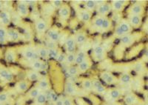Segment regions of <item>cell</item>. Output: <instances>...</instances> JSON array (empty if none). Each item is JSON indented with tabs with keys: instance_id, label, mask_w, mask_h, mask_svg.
I'll list each match as a JSON object with an SVG mask.
<instances>
[{
	"instance_id": "6da1fadb",
	"label": "cell",
	"mask_w": 148,
	"mask_h": 105,
	"mask_svg": "<svg viewBox=\"0 0 148 105\" xmlns=\"http://www.w3.org/2000/svg\"><path fill=\"white\" fill-rule=\"evenodd\" d=\"M133 31V27L129 24L127 19H122L118 24L116 25L114 35L116 38L121 39L123 36L132 33Z\"/></svg>"
},
{
	"instance_id": "7a4b0ae2",
	"label": "cell",
	"mask_w": 148,
	"mask_h": 105,
	"mask_svg": "<svg viewBox=\"0 0 148 105\" xmlns=\"http://www.w3.org/2000/svg\"><path fill=\"white\" fill-rule=\"evenodd\" d=\"M18 52L21 54L24 59L26 61H34V60L40 59L39 55L36 50V48H33L32 46H25L22 47L18 50Z\"/></svg>"
},
{
	"instance_id": "3957f363",
	"label": "cell",
	"mask_w": 148,
	"mask_h": 105,
	"mask_svg": "<svg viewBox=\"0 0 148 105\" xmlns=\"http://www.w3.org/2000/svg\"><path fill=\"white\" fill-rule=\"evenodd\" d=\"M14 79V73L10 70L0 63V81L3 84L11 83Z\"/></svg>"
},
{
	"instance_id": "277c9868",
	"label": "cell",
	"mask_w": 148,
	"mask_h": 105,
	"mask_svg": "<svg viewBox=\"0 0 148 105\" xmlns=\"http://www.w3.org/2000/svg\"><path fill=\"white\" fill-rule=\"evenodd\" d=\"M145 13V4L141 2H136L133 4H130L127 10V14H133V15L143 16Z\"/></svg>"
},
{
	"instance_id": "5b68a950",
	"label": "cell",
	"mask_w": 148,
	"mask_h": 105,
	"mask_svg": "<svg viewBox=\"0 0 148 105\" xmlns=\"http://www.w3.org/2000/svg\"><path fill=\"white\" fill-rule=\"evenodd\" d=\"M24 36L15 27H8L7 39L8 42H18L22 40Z\"/></svg>"
},
{
	"instance_id": "8992f818",
	"label": "cell",
	"mask_w": 148,
	"mask_h": 105,
	"mask_svg": "<svg viewBox=\"0 0 148 105\" xmlns=\"http://www.w3.org/2000/svg\"><path fill=\"white\" fill-rule=\"evenodd\" d=\"M16 14L21 18H27L30 16V6L25 1H18L16 2Z\"/></svg>"
},
{
	"instance_id": "52a82bcc",
	"label": "cell",
	"mask_w": 148,
	"mask_h": 105,
	"mask_svg": "<svg viewBox=\"0 0 148 105\" xmlns=\"http://www.w3.org/2000/svg\"><path fill=\"white\" fill-rule=\"evenodd\" d=\"M121 96H122V91L118 88L110 89L104 94V98L110 104H111V102H115L119 100Z\"/></svg>"
},
{
	"instance_id": "ba28073f",
	"label": "cell",
	"mask_w": 148,
	"mask_h": 105,
	"mask_svg": "<svg viewBox=\"0 0 148 105\" xmlns=\"http://www.w3.org/2000/svg\"><path fill=\"white\" fill-rule=\"evenodd\" d=\"M107 56L106 48L103 45H96L92 49V59L96 61H99L104 59Z\"/></svg>"
},
{
	"instance_id": "9c48e42d",
	"label": "cell",
	"mask_w": 148,
	"mask_h": 105,
	"mask_svg": "<svg viewBox=\"0 0 148 105\" xmlns=\"http://www.w3.org/2000/svg\"><path fill=\"white\" fill-rule=\"evenodd\" d=\"M18 51L14 48H8L4 53V59L7 63H16L18 59Z\"/></svg>"
},
{
	"instance_id": "30bf717a",
	"label": "cell",
	"mask_w": 148,
	"mask_h": 105,
	"mask_svg": "<svg viewBox=\"0 0 148 105\" xmlns=\"http://www.w3.org/2000/svg\"><path fill=\"white\" fill-rule=\"evenodd\" d=\"M127 20L128 21L133 29H138L140 28L143 25V16L128 14Z\"/></svg>"
},
{
	"instance_id": "8fae6325",
	"label": "cell",
	"mask_w": 148,
	"mask_h": 105,
	"mask_svg": "<svg viewBox=\"0 0 148 105\" xmlns=\"http://www.w3.org/2000/svg\"><path fill=\"white\" fill-rule=\"evenodd\" d=\"M130 2L127 0H114L111 1L110 6L115 13H121L129 5Z\"/></svg>"
},
{
	"instance_id": "7c38bea8",
	"label": "cell",
	"mask_w": 148,
	"mask_h": 105,
	"mask_svg": "<svg viewBox=\"0 0 148 105\" xmlns=\"http://www.w3.org/2000/svg\"><path fill=\"white\" fill-rule=\"evenodd\" d=\"M101 81L108 85H114L118 83V78L110 72L103 71L100 73Z\"/></svg>"
},
{
	"instance_id": "4fadbf2b",
	"label": "cell",
	"mask_w": 148,
	"mask_h": 105,
	"mask_svg": "<svg viewBox=\"0 0 148 105\" xmlns=\"http://www.w3.org/2000/svg\"><path fill=\"white\" fill-rule=\"evenodd\" d=\"M138 39V36L137 35V33H130L128 35L123 36L120 39V43H121V45L122 47H125V48H128V47H130V46L133 45L137 41V39Z\"/></svg>"
},
{
	"instance_id": "5bb4252c",
	"label": "cell",
	"mask_w": 148,
	"mask_h": 105,
	"mask_svg": "<svg viewBox=\"0 0 148 105\" xmlns=\"http://www.w3.org/2000/svg\"><path fill=\"white\" fill-rule=\"evenodd\" d=\"M13 16L10 10L4 9L0 12V25L2 27H8L12 22Z\"/></svg>"
},
{
	"instance_id": "9a60e30c",
	"label": "cell",
	"mask_w": 148,
	"mask_h": 105,
	"mask_svg": "<svg viewBox=\"0 0 148 105\" xmlns=\"http://www.w3.org/2000/svg\"><path fill=\"white\" fill-rule=\"evenodd\" d=\"M30 81L27 80H20L18 81L15 84L14 86V90L18 94H22V93H25L29 90L30 87Z\"/></svg>"
},
{
	"instance_id": "2e32d148",
	"label": "cell",
	"mask_w": 148,
	"mask_h": 105,
	"mask_svg": "<svg viewBox=\"0 0 148 105\" xmlns=\"http://www.w3.org/2000/svg\"><path fill=\"white\" fill-rule=\"evenodd\" d=\"M64 48L67 54L75 52L76 48V41H75L74 35H72V36H70L67 37V40L65 41V42L64 44Z\"/></svg>"
},
{
	"instance_id": "e0dca14e",
	"label": "cell",
	"mask_w": 148,
	"mask_h": 105,
	"mask_svg": "<svg viewBox=\"0 0 148 105\" xmlns=\"http://www.w3.org/2000/svg\"><path fill=\"white\" fill-rule=\"evenodd\" d=\"M123 101L125 105H138L141 100L135 93H128L124 96Z\"/></svg>"
},
{
	"instance_id": "ac0fdd59",
	"label": "cell",
	"mask_w": 148,
	"mask_h": 105,
	"mask_svg": "<svg viewBox=\"0 0 148 105\" xmlns=\"http://www.w3.org/2000/svg\"><path fill=\"white\" fill-rule=\"evenodd\" d=\"M133 70L138 76H143L147 73L146 63L142 59L135 61L133 65Z\"/></svg>"
},
{
	"instance_id": "d6986e66",
	"label": "cell",
	"mask_w": 148,
	"mask_h": 105,
	"mask_svg": "<svg viewBox=\"0 0 148 105\" xmlns=\"http://www.w3.org/2000/svg\"><path fill=\"white\" fill-rule=\"evenodd\" d=\"M60 36L61 33L57 27H53L48 29L47 32V41H50V42H52L54 43H57L59 41Z\"/></svg>"
},
{
	"instance_id": "ffe728a7",
	"label": "cell",
	"mask_w": 148,
	"mask_h": 105,
	"mask_svg": "<svg viewBox=\"0 0 148 105\" xmlns=\"http://www.w3.org/2000/svg\"><path fill=\"white\" fill-rule=\"evenodd\" d=\"M92 92L99 95H104L106 93L107 89L101 81L98 79L92 80Z\"/></svg>"
},
{
	"instance_id": "44dd1931",
	"label": "cell",
	"mask_w": 148,
	"mask_h": 105,
	"mask_svg": "<svg viewBox=\"0 0 148 105\" xmlns=\"http://www.w3.org/2000/svg\"><path fill=\"white\" fill-rule=\"evenodd\" d=\"M111 10L112 9H111L110 4L108 3V2L99 6H97L96 9L98 16H108V14L111 12Z\"/></svg>"
},
{
	"instance_id": "7402d4cb",
	"label": "cell",
	"mask_w": 148,
	"mask_h": 105,
	"mask_svg": "<svg viewBox=\"0 0 148 105\" xmlns=\"http://www.w3.org/2000/svg\"><path fill=\"white\" fill-rule=\"evenodd\" d=\"M76 15L79 20L83 22H88L91 19L92 13L89 12L84 8H79L76 10Z\"/></svg>"
},
{
	"instance_id": "603a6c76",
	"label": "cell",
	"mask_w": 148,
	"mask_h": 105,
	"mask_svg": "<svg viewBox=\"0 0 148 105\" xmlns=\"http://www.w3.org/2000/svg\"><path fill=\"white\" fill-rule=\"evenodd\" d=\"M133 77L130 73H124V74L121 75L119 78H118V83H119V85L124 87H130L132 82H133Z\"/></svg>"
},
{
	"instance_id": "cb8c5ba5",
	"label": "cell",
	"mask_w": 148,
	"mask_h": 105,
	"mask_svg": "<svg viewBox=\"0 0 148 105\" xmlns=\"http://www.w3.org/2000/svg\"><path fill=\"white\" fill-rule=\"evenodd\" d=\"M35 28L38 33H45L48 31V23L44 19H39L35 22Z\"/></svg>"
},
{
	"instance_id": "d4e9b609",
	"label": "cell",
	"mask_w": 148,
	"mask_h": 105,
	"mask_svg": "<svg viewBox=\"0 0 148 105\" xmlns=\"http://www.w3.org/2000/svg\"><path fill=\"white\" fill-rule=\"evenodd\" d=\"M28 63V68H30V70H35V71H41L45 68V63L44 61H42L41 59L34 60V61H27Z\"/></svg>"
},
{
	"instance_id": "484cf974",
	"label": "cell",
	"mask_w": 148,
	"mask_h": 105,
	"mask_svg": "<svg viewBox=\"0 0 148 105\" xmlns=\"http://www.w3.org/2000/svg\"><path fill=\"white\" fill-rule=\"evenodd\" d=\"M26 77L27 81L31 82V81H39L42 78V76L39 72L29 69L26 70Z\"/></svg>"
},
{
	"instance_id": "4316f807",
	"label": "cell",
	"mask_w": 148,
	"mask_h": 105,
	"mask_svg": "<svg viewBox=\"0 0 148 105\" xmlns=\"http://www.w3.org/2000/svg\"><path fill=\"white\" fill-rule=\"evenodd\" d=\"M71 16V8L67 5L64 4L59 10V16L61 20L66 21L70 18Z\"/></svg>"
},
{
	"instance_id": "83f0119b",
	"label": "cell",
	"mask_w": 148,
	"mask_h": 105,
	"mask_svg": "<svg viewBox=\"0 0 148 105\" xmlns=\"http://www.w3.org/2000/svg\"><path fill=\"white\" fill-rule=\"evenodd\" d=\"M64 93L68 96H73L77 94V88L72 81H67L64 85Z\"/></svg>"
},
{
	"instance_id": "f1b7e54d",
	"label": "cell",
	"mask_w": 148,
	"mask_h": 105,
	"mask_svg": "<svg viewBox=\"0 0 148 105\" xmlns=\"http://www.w3.org/2000/svg\"><path fill=\"white\" fill-rule=\"evenodd\" d=\"M36 87L42 93H45L47 90H51V85H50V81L47 78L42 77L39 81H37Z\"/></svg>"
},
{
	"instance_id": "f546056e",
	"label": "cell",
	"mask_w": 148,
	"mask_h": 105,
	"mask_svg": "<svg viewBox=\"0 0 148 105\" xmlns=\"http://www.w3.org/2000/svg\"><path fill=\"white\" fill-rule=\"evenodd\" d=\"M91 65H92V62L88 58H87L83 62L77 65V68L79 70V73H84L86 71H88V70L90 68Z\"/></svg>"
},
{
	"instance_id": "4dcf8cb0",
	"label": "cell",
	"mask_w": 148,
	"mask_h": 105,
	"mask_svg": "<svg viewBox=\"0 0 148 105\" xmlns=\"http://www.w3.org/2000/svg\"><path fill=\"white\" fill-rule=\"evenodd\" d=\"M111 27H112V20L108 16H104L100 33H104L108 32L110 30Z\"/></svg>"
},
{
	"instance_id": "1f68e13d",
	"label": "cell",
	"mask_w": 148,
	"mask_h": 105,
	"mask_svg": "<svg viewBox=\"0 0 148 105\" xmlns=\"http://www.w3.org/2000/svg\"><path fill=\"white\" fill-rule=\"evenodd\" d=\"M36 50L40 59H45L48 58V50L45 45H38L36 47Z\"/></svg>"
},
{
	"instance_id": "d6a6232c",
	"label": "cell",
	"mask_w": 148,
	"mask_h": 105,
	"mask_svg": "<svg viewBox=\"0 0 148 105\" xmlns=\"http://www.w3.org/2000/svg\"><path fill=\"white\" fill-rule=\"evenodd\" d=\"M8 27L0 26V45H5L8 43L7 39Z\"/></svg>"
},
{
	"instance_id": "836d02e7",
	"label": "cell",
	"mask_w": 148,
	"mask_h": 105,
	"mask_svg": "<svg viewBox=\"0 0 148 105\" xmlns=\"http://www.w3.org/2000/svg\"><path fill=\"white\" fill-rule=\"evenodd\" d=\"M42 92L36 86H35L32 88L29 89V90L26 93V97L28 98L29 99H35Z\"/></svg>"
},
{
	"instance_id": "e575fe53",
	"label": "cell",
	"mask_w": 148,
	"mask_h": 105,
	"mask_svg": "<svg viewBox=\"0 0 148 105\" xmlns=\"http://www.w3.org/2000/svg\"><path fill=\"white\" fill-rule=\"evenodd\" d=\"M103 18L104 16H96L95 17L93 20H92V27L96 31L100 32L101 31V27L102 25V22H103Z\"/></svg>"
},
{
	"instance_id": "d590c367",
	"label": "cell",
	"mask_w": 148,
	"mask_h": 105,
	"mask_svg": "<svg viewBox=\"0 0 148 105\" xmlns=\"http://www.w3.org/2000/svg\"><path fill=\"white\" fill-rule=\"evenodd\" d=\"M45 94L46 98H47V102H51V103L54 104L56 102V101L57 100L58 98H59V95L55 93V91L53 90H49L47 92L45 93Z\"/></svg>"
},
{
	"instance_id": "8d00e7d4",
	"label": "cell",
	"mask_w": 148,
	"mask_h": 105,
	"mask_svg": "<svg viewBox=\"0 0 148 105\" xmlns=\"http://www.w3.org/2000/svg\"><path fill=\"white\" fill-rule=\"evenodd\" d=\"M84 8L89 12L92 13L96 9V5L94 0H86L83 2Z\"/></svg>"
},
{
	"instance_id": "74e56055",
	"label": "cell",
	"mask_w": 148,
	"mask_h": 105,
	"mask_svg": "<svg viewBox=\"0 0 148 105\" xmlns=\"http://www.w3.org/2000/svg\"><path fill=\"white\" fill-rule=\"evenodd\" d=\"M82 87L84 91L90 93V92L92 91V80L89 79V78H84L82 81Z\"/></svg>"
},
{
	"instance_id": "f35d334b",
	"label": "cell",
	"mask_w": 148,
	"mask_h": 105,
	"mask_svg": "<svg viewBox=\"0 0 148 105\" xmlns=\"http://www.w3.org/2000/svg\"><path fill=\"white\" fill-rule=\"evenodd\" d=\"M87 59V53L84 52V50H79L76 53V60H75V64L76 65L81 64L82 62L84 61Z\"/></svg>"
},
{
	"instance_id": "ab89813d",
	"label": "cell",
	"mask_w": 148,
	"mask_h": 105,
	"mask_svg": "<svg viewBox=\"0 0 148 105\" xmlns=\"http://www.w3.org/2000/svg\"><path fill=\"white\" fill-rule=\"evenodd\" d=\"M74 37H75V41H76V45H81L83 44L87 40V36L84 34V33L82 32H79L74 35Z\"/></svg>"
},
{
	"instance_id": "60d3db41",
	"label": "cell",
	"mask_w": 148,
	"mask_h": 105,
	"mask_svg": "<svg viewBox=\"0 0 148 105\" xmlns=\"http://www.w3.org/2000/svg\"><path fill=\"white\" fill-rule=\"evenodd\" d=\"M47 102V98H46L45 93H41L40 94L34 99V104H35L36 105H45Z\"/></svg>"
},
{
	"instance_id": "b9f144b4",
	"label": "cell",
	"mask_w": 148,
	"mask_h": 105,
	"mask_svg": "<svg viewBox=\"0 0 148 105\" xmlns=\"http://www.w3.org/2000/svg\"><path fill=\"white\" fill-rule=\"evenodd\" d=\"M67 74L70 77H76L77 76H79L80 73H79V70H78L77 66H71L67 69V71H66Z\"/></svg>"
},
{
	"instance_id": "7bdbcfd3",
	"label": "cell",
	"mask_w": 148,
	"mask_h": 105,
	"mask_svg": "<svg viewBox=\"0 0 148 105\" xmlns=\"http://www.w3.org/2000/svg\"><path fill=\"white\" fill-rule=\"evenodd\" d=\"M10 100V94L7 92H0V104H4L7 105Z\"/></svg>"
},
{
	"instance_id": "ee69618b",
	"label": "cell",
	"mask_w": 148,
	"mask_h": 105,
	"mask_svg": "<svg viewBox=\"0 0 148 105\" xmlns=\"http://www.w3.org/2000/svg\"><path fill=\"white\" fill-rule=\"evenodd\" d=\"M75 60H76V52L69 53V54H67L64 64L67 65H73L75 64Z\"/></svg>"
},
{
	"instance_id": "f6af8a7d",
	"label": "cell",
	"mask_w": 148,
	"mask_h": 105,
	"mask_svg": "<svg viewBox=\"0 0 148 105\" xmlns=\"http://www.w3.org/2000/svg\"><path fill=\"white\" fill-rule=\"evenodd\" d=\"M48 50V59H56L57 58L58 55L60 52V50L58 48H50Z\"/></svg>"
},
{
	"instance_id": "bcb514c9",
	"label": "cell",
	"mask_w": 148,
	"mask_h": 105,
	"mask_svg": "<svg viewBox=\"0 0 148 105\" xmlns=\"http://www.w3.org/2000/svg\"><path fill=\"white\" fill-rule=\"evenodd\" d=\"M42 10H43L45 14H47V15L50 16L52 14H53V12L55 11V9L53 7V6L51 4H45V5H44L43 7H42Z\"/></svg>"
},
{
	"instance_id": "7dc6e473",
	"label": "cell",
	"mask_w": 148,
	"mask_h": 105,
	"mask_svg": "<svg viewBox=\"0 0 148 105\" xmlns=\"http://www.w3.org/2000/svg\"><path fill=\"white\" fill-rule=\"evenodd\" d=\"M50 4L52 5L53 7L55 10H56V9L59 10L62 7V6L64 5L62 1H61V0H51V1H50Z\"/></svg>"
},
{
	"instance_id": "c3c4849f",
	"label": "cell",
	"mask_w": 148,
	"mask_h": 105,
	"mask_svg": "<svg viewBox=\"0 0 148 105\" xmlns=\"http://www.w3.org/2000/svg\"><path fill=\"white\" fill-rule=\"evenodd\" d=\"M66 56H67V54H65L64 52L60 51V52L59 53V55H58L57 58L56 59V60L57 61H59V63H62H62L65 62Z\"/></svg>"
},
{
	"instance_id": "681fc988",
	"label": "cell",
	"mask_w": 148,
	"mask_h": 105,
	"mask_svg": "<svg viewBox=\"0 0 148 105\" xmlns=\"http://www.w3.org/2000/svg\"><path fill=\"white\" fill-rule=\"evenodd\" d=\"M63 105H75L74 104V101L71 96H67L64 97V102H63Z\"/></svg>"
},
{
	"instance_id": "f907efd6",
	"label": "cell",
	"mask_w": 148,
	"mask_h": 105,
	"mask_svg": "<svg viewBox=\"0 0 148 105\" xmlns=\"http://www.w3.org/2000/svg\"><path fill=\"white\" fill-rule=\"evenodd\" d=\"M141 59L143 60L145 63L148 62V44L146 46V48H145L144 55L143 56H142V59Z\"/></svg>"
},
{
	"instance_id": "816d5d0a",
	"label": "cell",
	"mask_w": 148,
	"mask_h": 105,
	"mask_svg": "<svg viewBox=\"0 0 148 105\" xmlns=\"http://www.w3.org/2000/svg\"><path fill=\"white\" fill-rule=\"evenodd\" d=\"M63 102H64V97L63 96H59L58 99L56 101L53 105H63Z\"/></svg>"
},
{
	"instance_id": "f5cc1de1",
	"label": "cell",
	"mask_w": 148,
	"mask_h": 105,
	"mask_svg": "<svg viewBox=\"0 0 148 105\" xmlns=\"http://www.w3.org/2000/svg\"><path fill=\"white\" fill-rule=\"evenodd\" d=\"M142 29L145 33H148V17H147L146 20H145V23L142 25Z\"/></svg>"
},
{
	"instance_id": "db71d44e",
	"label": "cell",
	"mask_w": 148,
	"mask_h": 105,
	"mask_svg": "<svg viewBox=\"0 0 148 105\" xmlns=\"http://www.w3.org/2000/svg\"><path fill=\"white\" fill-rule=\"evenodd\" d=\"M95 1V3H96V7L97 6H99V5H102V4H104L106 3L107 1H103V0H98V1H96V0H94Z\"/></svg>"
},
{
	"instance_id": "11a10c76",
	"label": "cell",
	"mask_w": 148,
	"mask_h": 105,
	"mask_svg": "<svg viewBox=\"0 0 148 105\" xmlns=\"http://www.w3.org/2000/svg\"><path fill=\"white\" fill-rule=\"evenodd\" d=\"M144 98L147 102H148V90H146L144 92Z\"/></svg>"
},
{
	"instance_id": "9f6ffc18",
	"label": "cell",
	"mask_w": 148,
	"mask_h": 105,
	"mask_svg": "<svg viewBox=\"0 0 148 105\" xmlns=\"http://www.w3.org/2000/svg\"><path fill=\"white\" fill-rule=\"evenodd\" d=\"M5 9V5H4V1H0V12Z\"/></svg>"
},
{
	"instance_id": "6f0895ef",
	"label": "cell",
	"mask_w": 148,
	"mask_h": 105,
	"mask_svg": "<svg viewBox=\"0 0 148 105\" xmlns=\"http://www.w3.org/2000/svg\"><path fill=\"white\" fill-rule=\"evenodd\" d=\"M102 105H112V104H110V103H105V104H103Z\"/></svg>"
},
{
	"instance_id": "680465c9",
	"label": "cell",
	"mask_w": 148,
	"mask_h": 105,
	"mask_svg": "<svg viewBox=\"0 0 148 105\" xmlns=\"http://www.w3.org/2000/svg\"><path fill=\"white\" fill-rule=\"evenodd\" d=\"M0 105H6V104H0Z\"/></svg>"
},
{
	"instance_id": "91938a15",
	"label": "cell",
	"mask_w": 148,
	"mask_h": 105,
	"mask_svg": "<svg viewBox=\"0 0 148 105\" xmlns=\"http://www.w3.org/2000/svg\"><path fill=\"white\" fill-rule=\"evenodd\" d=\"M147 17H148V10H147Z\"/></svg>"
},
{
	"instance_id": "94428289",
	"label": "cell",
	"mask_w": 148,
	"mask_h": 105,
	"mask_svg": "<svg viewBox=\"0 0 148 105\" xmlns=\"http://www.w3.org/2000/svg\"><path fill=\"white\" fill-rule=\"evenodd\" d=\"M0 26H1V25H0Z\"/></svg>"
},
{
	"instance_id": "6125c7cd",
	"label": "cell",
	"mask_w": 148,
	"mask_h": 105,
	"mask_svg": "<svg viewBox=\"0 0 148 105\" xmlns=\"http://www.w3.org/2000/svg\"><path fill=\"white\" fill-rule=\"evenodd\" d=\"M75 105H76V104H75Z\"/></svg>"
}]
</instances>
